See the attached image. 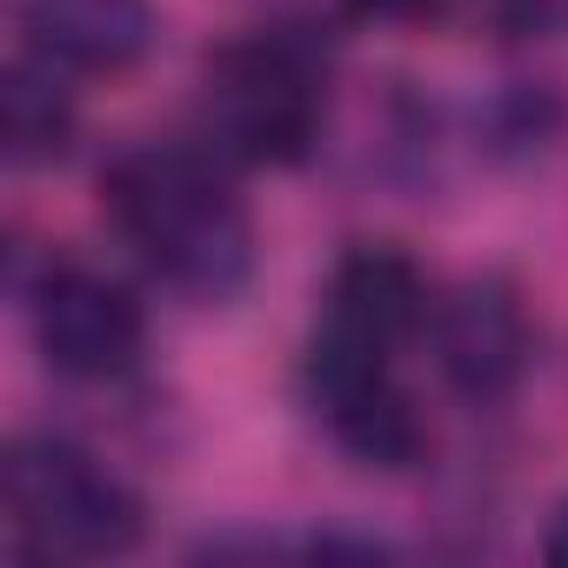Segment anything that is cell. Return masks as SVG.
Segmentation results:
<instances>
[{
    "label": "cell",
    "mask_w": 568,
    "mask_h": 568,
    "mask_svg": "<svg viewBox=\"0 0 568 568\" xmlns=\"http://www.w3.org/2000/svg\"><path fill=\"white\" fill-rule=\"evenodd\" d=\"M342 8L368 28H415V21L442 14V0H342Z\"/></svg>",
    "instance_id": "7c38bea8"
},
{
    "label": "cell",
    "mask_w": 568,
    "mask_h": 568,
    "mask_svg": "<svg viewBox=\"0 0 568 568\" xmlns=\"http://www.w3.org/2000/svg\"><path fill=\"white\" fill-rule=\"evenodd\" d=\"M28 48L68 74H121L148 54V0H21Z\"/></svg>",
    "instance_id": "ba28073f"
},
{
    "label": "cell",
    "mask_w": 568,
    "mask_h": 568,
    "mask_svg": "<svg viewBox=\"0 0 568 568\" xmlns=\"http://www.w3.org/2000/svg\"><path fill=\"white\" fill-rule=\"evenodd\" d=\"M541 555H548L555 568H568V501H555V515H548V528H541Z\"/></svg>",
    "instance_id": "4fadbf2b"
},
{
    "label": "cell",
    "mask_w": 568,
    "mask_h": 568,
    "mask_svg": "<svg viewBox=\"0 0 568 568\" xmlns=\"http://www.w3.org/2000/svg\"><path fill=\"white\" fill-rule=\"evenodd\" d=\"M0 495L14 548L34 561H108L141 541V495L68 435H14Z\"/></svg>",
    "instance_id": "3957f363"
},
{
    "label": "cell",
    "mask_w": 568,
    "mask_h": 568,
    "mask_svg": "<svg viewBox=\"0 0 568 568\" xmlns=\"http://www.w3.org/2000/svg\"><path fill=\"white\" fill-rule=\"evenodd\" d=\"M201 134L221 161L295 168L322 141L328 74L295 34H234L201 61Z\"/></svg>",
    "instance_id": "7a4b0ae2"
},
{
    "label": "cell",
    "mask_w": 568,
    "mask_h": 568,
    "mask_svg": "<svg viewBox=\"0 0 568 568\" xmlns=\"http://www.w3.org/2000/svg\"><path fill=\"white\" fill-rule=\"evenodd\" d=\"M28 315H34V348L68 382H114L148 348V315L134 288L94 261H48Z\"/></svg>",
    "instance_id": "5b68a950"
},
{
    "label": "cell",
    "mask_w": 568,
    "mask_h": 568,
    "mask_svg": "<svg viewBox=\"0 0 568 568\" xmlns=\"http://www.w3.org/2000/svg\"><path fill=\"white\" fill-rule=\"evenodd\" d=\"M435 322L428 308V274L415 267L408 247L395 241H362L335 261L328 274V315L322 328L375 342V348H402L408 335H422Z\"/></svg>",
    "instance_id": "52a82bcc"
},
{
    "label": "cell",
    "mask_w": 568,
    "mask_h": 568,
    "mask_svg": "<svg viewBox=\"0 0 568 568\" xmlns=\"http://www.w3.org/2000/svg\"><path fill=\"white\" fill-rule=\"evenodd\" d=\"M101 207L168 295L221 308L254 281V221L214 154L134 141L101 174Z\"/></svg>",
    "instance_id": "6da1fadb"
},
{
    "label": "cell",
    "mask_w": 568,
    "mask_h": 568,
    "mask_svg": "<svg viewBox=\"0 0 568 568\" xmlns=\"http://www.w3.org/2000/svg\"><path fill=\"white\" fill-rule=\"evenodd\" d=\"M68 68H54L48 54H21L8 74H0V141H8L14 168H54L74 154L81 134V108L61 81Z\"/></svg>",
    "instance_id": "9c48e42d"
},
{
    "label": "cell",
    "mask_w": 568,
    "mask_h": 568,
    "mask_svg": "<svg viewBox=\"0 0 568 568\" xmlns=\"http://www.w3.org/2000/svg\"><path fill=\"white\" fill-rule=\"evenodd\" d=\"M435 368L475 408H495L528 382L535 322L508 274H475L435 302Z\"/></svg>",
    "instance_id": "8992f818"
},
{
    "label": "cell",
    "mask_w": 568,
    "mask_h": 568,
    "mask_svg": "<svg viewBox=\"0 0 568 568\" xmlns=\"http://www.w3.org/2000/svg\"><path fill=\"white\" fill-rule=\"evenodd\" d=\"M475 21L501 41H528L548 21V0H475Z\"/></svg>",
    "instance_id": "8fae6325"
},
{
    "label": "cell",
    "mask_w": 568,
    "mask_h": 568,
    "mask_svg": "<svg viewBox=\"0 0 568 568\" xmlns=\"http://www.w3.org/2000/svg\"><path fill=\"white\" fill-rule=\"evenodd\" d=\"M568 128V101L548 88V81H508L481 101L475 114V134H481V154L495 161H535L555 148V134Z\"/></svg>",
    "instance_id": "30bf717a"
},
{
    "label": "cell",
    "mask_w": 568,
    "mask_h": 568,
    "mask_svg": "<svg viewBox=\"0 0 568 568\" xmlns=\"http://www.w3.org/2000/svg\"><path fill=\"white\" fill-rule=\"evenodd\" d=\"M302 402L328 428V442L362 468L408 475L428 455V422L395 375V348L315 328V342L302 355Z\"/></svg>",
    "instance_id": "277c9868"
}]
</instances>
